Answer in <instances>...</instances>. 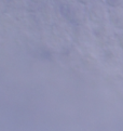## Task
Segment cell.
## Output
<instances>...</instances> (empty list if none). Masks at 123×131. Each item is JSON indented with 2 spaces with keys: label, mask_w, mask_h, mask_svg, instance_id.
<instances>
[{
  "label": "cell",
  "mask_w": 123,
  "mask_h": 131,
  "mask_svg": "<svg viewBox=\"0 0 123 131\" xmlns=\"http://www.w3.org/2000/svg\"><path fill=\"white\" fill-rule=\"evenodd\" d=\"M109 8L123 7V0H104Z\"/></svg>",
  "instance_id": "cell-4"
},
{
  "label": "cell",
  "mask_w": 123,
  "mask_h": 131,
  "mask_svg": "<svg viewBox=\"0 0 123 131\" xmlns=\"http://www.w3.org/2000/svg\"><path fill=\"white\" fill-rule=\"evenodd\" d=\"M109 22L115 28L123 30V7L109 8Z\"/></svg>",
  "instance_id": "cell-3"
},
{
  "label": "cell",
  "mask_w": 123,
  "mask_h": 131,
  "mask_svg": "<svg viewBox=\"0 0 123 131\" xmlns=\"http://www.w3.org/2000/svg\"><path fill=\"white\" fill-rule=\"evenodd\" d=\"M60 10L63 15L76 25L83 24L89 18L87 6L79 3L77 0H65L60 6Z\"/></svg>",
  "instance_id": "cell-1"
},
{
  "label": "cell",
  "mask_w": 123,
  "mask_h": 131,
  "mask_svg": "<svg viewBox=\"0 0 123 131\" xmlns=\"http://www.w3.org/2000/svg\"><path fill=\"white\" fill-rule=\"evenodd\" d=\"M34 2H37V3H42V2H45L46 0H32Z\"/></svg>",
  "instance_id": "cell-7"
},
{
  "label": "cell",
  "mask_w": 123,
  "mask_h": 131,
  "mask_svg": "<svg viewBox=\"0 0 123 131\" xmlns=\"http://www.w3.org/2000/svg\"><path fill=\"white\" fill-rule=\"evenodd\" d=\"M61 1H65V0H61Z\"/></svg>",
  "instance_id": "cell-8"
},
{
  "label": "cell",
  "mask_w": 123,
  "mask_h": 131,
  "mask_svg": "<svg viewBox=\"0 0 123 131\" xmlns=\"http://www.w3.org/2000/svg\"><path fill=\"white\" fill-rule=\"evenodd\" d=\"M117 39H118V42H119L120 47L123 48V30H121L119 34L117 35Z\"/></svg>",
  "instance_id": "cell-5"
},
{
  "label": "cell",
  "mask_w": 123,
  "mask_h": 131,
  "mask_svg": "<svg viewBox=\"0 0 123 131\" xmlns=\"http://www.w3.org/2000/svg\"><path fill=\"white\" fill-rule=\"evenodd\" d=\"M88 16L89 20L95 24H104L109 21V7L106 2L96 0L95 2L88 6Z\"/></svg>",
  "instance_id": "cell-2"
},
{
  "label": "cell",
  "mask_w": 123,
  "mask_h": 131,
  "mask_svg": "<svg viewBox=\"0 0 123 131\" xmlns=\"http://www.w3.org/2000/svg\"><path fill=\"white\" fill-rule=\"evenodd\" d=\"M77 1L79 2V3H81V4H83V6H90V4H92L93 2H95L96 0H77Z\"/></svg>",
  "instance_id": "cell-6"
}]
</instances>
